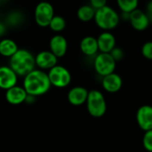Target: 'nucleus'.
Returning a JSON list of instances; mask_svg holds the SVG:
<instances>
[{
    "label": "nucleus",
    "instance_id": "18",
    "mask_svg": "<svg viewBox=\"0 0 152 152\" xmlns=\"http://www.w3.org/2000/svg\"><path fill=\"white\" fill-rule=\"evenodd\" d=\"M19 50L16 42L9 37H4L0 40V55L5 58H11Z\"/></svg>",
    "mask_w": 152,
    "mask_h": 152
},
{
    "label": "nucleus",
    "instance_id": "9",
    "mask_svg": "<svg viewBox=\"0 0 152 152\" xmlns=\"http://www.w3.org/2000/svg\"><path fill=\"white\" fill-rule=\"evenodd\" d=\"M128 21L131 24L132 28L136 31H143L147 29L151 23L147 13L138 8L129 14Z\"/></svg>",
    "mask_w": 152,
    "mask_h": 152
},
{
    "label": "nucleus",
    "instance_id": "24",
    "mask_svg": "<svg viewBox=\"0 0 152 152\" xmlns=\"http://www.w3.org/2000/svg\"><path fill=\"white\" fill-rule=\"evenodd\" d=\"M142 55L147 59L152 61V41H147L142 46Z\"/></svg>",
    "mask_w": 152,
    "mask_h": 152
},
{
    "label": "nucleus",
    "instance_id": "22",
    "mask_svg": "<svg viewBox=\"0 0 152 152\" xmlns=\"http://www.w3.org/2000/svg\"><path fill=\"white\" fill-rule=\"evenodd\" d=\"M23 20H24V18H23V15L21 12L13 11L6 16L5 24L12 26V27H16V26L20 25L23 21Z\"/></svg>",
    "mask_w": 152,
    "mask_h": 152
},
{
    "label": "nucleus",
    "instance_id": "20",
    "mask_svg": "<svg viewBox=\"0 0 152 152\" xmlns=\"http://www.w3.org/2000/svg\"><path fill=\"white\" fill-rule=\"evenodd\" d=\"M117 4L122 12L131 13L138 8L139 0H117Z\"/></svg>",
    "mask_w": 152,
    "mask_h": 152
},
{
    "label": "nucleus",
    "instance_id": "23",
    "mask_svg": "<svg viewBox=\"0 0 152 152\" xmlns=\"http://www.w3.org/2000/svg\"><path fill=\"white\" fill-rule=\"evenodd\" d=\"M142 145L149 152H152V129L146 131L142 138Z\"/></svg>",
    "mask_w": 152,
    "mask_h": 152
},
{
    "label": "nucleus",
    "instance_id": "13",
    "mask_svg": "<svg viewBox=\"0 0 152 152\" xmlns=\"http://www.w3.org/2000/svg\"><path fill=\"white\" fill-rule=\"evenodd\" d=\"M28 94L23 86H15L5 91V100L11 105H20L27 101Z\"/></svg>",
    "mask_w": 152,
    "mask_h": 152
},
{
    "label": "nucleus",
    "instance_id": "16",
    "mask_svg": "<svg viewBox=\"0 0 152 152\" xmlns=\"http://www.w3.org/2000/svg\"><path fill=\"white\" fill-rule=\"evenodd\" d=\"M88 93L86 88L83 86H75L68 93V101L73 106H81L86 102Z\"/></svg>",
    "mask_w": 152,
    "mask_h": 152
},
{
    "label": "nucleus",
    "instance_id": "11",
    "mask_svg": "<svg viewBox=\"0 0 152 152\" xmlns=\"http://www.w3.org/2000/svg\"><path fill=\"white\" fill-rule=\"evenodd\" d=\"M136 121L139 127L144 132L152 129V106L142 105L136 112Z\"/></svg>",
    "mask_w": 152,
    "mask_h": 152
},
{
    "label": "nucleus",
    "instance_id": "25",
    "mask_svg": "<svg viewBox=\"0 0 152 152\" xmlns=\"http://www.w3.org/2000/svg\"><path fill=\"white\" fill-rule=\"evenodd\" d=\"M110 53L111 54V56L113 57V59L117 62L121 61L124 58V56H125V53H124L123 49L121 47H118V46H116Z\"/></svg>",
    "mask_w": 152,
    "mask_h": 152
},
{
    "label": "nucleus",
    "instance_id": "12",
    "mask_svg": "<svg viewBox=\"0 0 152 152\" xmlns=\"http://www.w3.org/2000/svg\"><path fill=\"white\" fill-rule=\"evenodd\" d=\"M49 50L59 59L65 56L68 51V41L60 34L53 36L49 41Z\"/></svg>",
    "mask_w": 152,
    "mask_h": 152
},
{
    "label": "nucleus",
    "instance_id": "14",
    "mask_svg": "<svg viewBox=\"0 0 152 152\" xmlns=\"http://www.w3.org/2000/svg\"><path fill=\"white\" fill-rule=\"evenodd\" d=\"M96 38L100 53H110L117 46L116 37L110 31H102Z\"/></svg>",
    "mask_w": 152,
    "mask_h": 152
},
{
    "label": "nucleus",
    "instance_id": "17",
    "mask_svg": "<svg viewBox=\"0 0 152 152\" xmlns=\"http://www.w3.org/2000/svg\"><path fill=\"white\" fill-rule=\"evenodd\" d=\"M80 51L86 56H94L98 54L99 47L97 38L93 36H86L82 38L79 44Z\"/></svg>",
    "mask_w": 152,
    "mask_h": 152
},
{
    "label": "nucleus",
    "instance_id": "8",
    "mask_svg": "<svg viewBox=\"0 0 152 152\" xmlns=\"http://www.w3.org/2000/svg\"><path fill=\"white\" fill-rule=\"evenodd\" d=\"M36 67L42 70H49L58 63V58L50 51L44 50L35 55Z\"/></svg>",
    "mask_w": 152,
    "mask_h": 152
},
{
    "label": "nucleus",
    "instance_id": "1",
    "mask_svg": "<svg viewBox=\"0 0 152 152\" xmlns=\"http://www.w3.org/2000/svg\"><path fill=\"white\" fill-rule=\"evenodd\" d=\"M22 86L28 95L37 97L45 94L52 85L45 70L35 69L24 77Z\"/></svg>",
    "mask_w": 152,
    "mask_h": 152
},
{
    "label": "nucleus",
    "instance_id": "3",
    "mask_svg": "<svg viewBox=\"0 0 152 152\" xmlns=\"http://www.w3.org/2000/svg\"><path fill=\"white\" fill-rule=\"evenodd\" d=\"M97 27L103 31H110L116 28L120 22V15L110 5H106L99 10H96L94 19Z\"/></svg>",
    "mask_w": 152,
    "mask_h": 152
},
{
    "label": "nucleus",
    "instance_id": "7",
    "mask_svg": "<svg viewBox=\"0 0 152 152\" xmlns=\"http://www.w3.org/2000/svg\"><path fill=\"white\" fill-rule=\"evenodd\" d=\"M48 77L53 86L57 88L67 87L71 82V74L69 69L61 65H56L48 70Z\"/></svg>",
    "mask_w": 152,
    "mask_h": 152
},
{
    "label": "nucleus",
    "instance_id": "5",
    "mask_svg": "<svg viewBox=\"0 0 152 152\" xmlns=\"http://www.w3.org/2000/svg\"><path fill=\"white\" fill-rule=\"evenodd\" d=\"M54 15V8L53 4L47 1H41L35 7L34 19L37 25L41 28L49 27Z\"/></svg>",
    "mask_w": 152,
    "mask_h": 152
},
{
    "label": "nucleus",
    "instance_id": "27",
    "mask_svg": "<svg viewBox=\"0 0 152 152\" xmlns=\"http://www.w3.org/2000/svg\"><path fill=\"white\" fill-rule=\"evenodd\" d=\"M145 12L147 13V15H148V17H149V19H150V21L152 22V0H151V1L147 4Z\"/></svg>",
    "mask_w": 152,
    "mask_h": 152
},
{
    "label": "nucleus",
    "instance_id": "19",
    "mask_svg": "<svg viewBox=\"0 0 152 152\" xmlns=\"http://www.w3.org/2000/svg\"><path fill=\"white\" fill-rule=\"evenodd\" d=\"M95 10L90 4L81 5L77 11V19L82 22H89L94 19Z\"/></svg>",
    "mask_w": 152,
    "mask_h": 152
},
{
    "label": "nucleus",
    "instance_id": "26",
    "mask_svg": "<svg viewBox=\"0 0 152 152\" xmlns=\"http://www.w3.org/2000/svg\"><path fill=\"white\" fill-rule=\"evenodd\" d=\"M90 5L96 11L107 5V0H90Z\"/></svg>",
    "mask_w": 152,
    "mask_h": 152
},
{
    "label": "nucleus",
    "instance_id": "21",
    "mask_svg": "<svg viewBox=\"0 0 152 152\" xmlns=\"http://www.w3.org/2000/svg\"><path fill=\"white\" fill-rule=\"evenodd\" d=\"M66 20L61 15H54L49 24V28L55 33H60L63 31L66 28Z\"/></svg>",
    "mask_w": 152,
    "mask_h": 152
},
{
    "label": "nucleus",
    "instance_id": "15",
    "mask_svg": "<svg viewBox=\"0 0 152 152\" xmlns=\"http://www.w3.org/2000/svg\"><path fill=\"white\" fill-rule=\"evenodd\" d=\"M102 86L106 92L114 94V93L118 92L122 88L123 80H122V77L118 74L113 72L102 77Z\"/></svg>",
    "mask_w": 152,
    "mask_h": 152
},
{
    "label": "nucleus",
    "instance_id": "2",
    "mask_svg": "<svg viewBox=\"0 0 152 152\" xmlns=\"http://www.w3.org/2000/svg\"><path fill=\"white\" fill-rule=\"evenodd\" d=\"M9 66L20 77H25L36 69L35 55L28 49L19 48V50L9 58Z\"/></svg>",
    "mask_w": 152,
    "mask_h": 152
},
{
    "label": "nucleus",
    "instance_id": "4",
    "mask_svg": "<svg viewBox=\"0 0 152 152\" xmlns=\"http://www.w3.org/2000/svg\"><path fill=\"white\" fill-rule=\"evenodd\" d=\"M86 108L88 113L93 118H102L107 110V102L104 95L99 90H91L88 93L86 100Z\"/></svg>",
    "mask_w": 152,
    "mask_h": 152
},
{
    "label": "nucleus",
    "instance_id": "6",
    "mask_svg": "<svg viewBox=\"0 0 152 152\" xmlns=\"http://www.w3.org/2000/svg\"><path fill=\"white\" fill-rule=\"evenodd\" d=\"M116 66L117 61L113 59L110 53H99L96 54L94 61V67L96 73L102 77L115 72Z\"/></svg>",
    "mask_w": 152,
    "mask_h": 152
},
{
    "label": "nucleus",
    "instance_id": "29",
    "mask_svg": "<svg viewBox=\"0 0 152 152\" xmlns=\"http://www.w3.org/2000/svg\"><path fill=\"white\" fill-rule=\"evenodd\" d=\"M0 4H1V0H0Z\"/></svg>",
    "mask_w": 152,
    "mask_h": 152
},
{
    "label": "nucleus",
    "instance_id": "10",
    "mask_svg": "<svg viewBox=\"0 0 152 152\" xmlns=\"http://www.w3.org/2000/svg\"><path fill=\"white\" fill-rule=\"evenodd\" d=\"M18 75L8 66H0V88L6 91L17 86Z\"/></svg>",
    "mask_w": 152,
    "mask_h": 152
},
{
    "label": "nucleus",
    "instance_id": "28",
    "mask_svg": "<svg viewBox=\"0 0 152 152\" xmlns=\"http://www.w3.org/2000/svg\"><path fill=\"white\" fill-rule=\"evenodd\" d=\"M6 29H7V25L4 22H1L0 21V37H4L5 32H6Z\"/></svg>",
    "mask_w": 152,
    "mask_h": 152
}]
</instances>
